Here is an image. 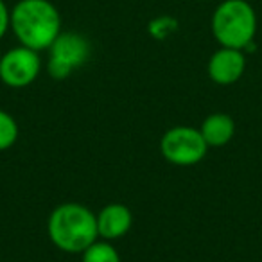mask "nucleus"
<instances>
[{"mask_svg":"<svg viewBox=\"0 0 262 262\" xmlns=\"http://www.w3.org/2000/svg\"><path fill=\"white\" fill-rule=\"evenodd\" d=\"M0 61H2V56H0Z\"/></svg>","mask_w":262,"mask_h":262,"instance_id":"obj_13","label":"nucleus"},{"mask_svg":"<svg viewBox=\"0 0 262 262\" xmlns=\"http://www.w3.org/2000/svg\"><path fill=\"white\" fill-rule=\"evenodd\" d=\"M49 51L47 72L52 79H67L76 69L90 59L92 45L79 33H59Z\"/></svg>","mask_w":262,"mask_h":262,"instance_id":"obj_4","label":"nucleus"},{"mask_svg":"<svg viewBox=\"0 0 262 262\" xmlns=\"http://www.w3.org/2000/svg\"><path fill=\"white\" fill-rule=\"evenodd\" d=\"M47 232L52 244L67 253H83L97 241V215L79 203H63L51 212Z\"/></svg>","mask_w":262,"mask_h":262,"instance_id":"obj_2","label":"nucleus"},{"mask_svg":"<svg viewBox=\"0 0 262 262\" xmlns=\"http://www.w3.org/2000/svg\"><path fill=\"white\" fill-rule=\"evenodd\" d=\"M246 70V58L239 49L221 47L210 56L208 76L217 84H233L243 77Z\"/></svg>","mask_w":262,"mask_h":262,"instance_id":"obj_7","label":"nucleus"},{"mask_svg":"<svg viewBox=\"0 0 262 262\" xmlns=\"http://www.w3.org/2000/svg\"><path fill=\"white\" fill-rule=\"evenodd\" d=\"M41 70V59L36 51L29 47H15L2 56L0 79L11 88L29 86Z\"/></svg>","mask_w":262,"mask_h":262,"instance_id":"obj_6","label":"nucleus"},{"mask_svg":"<svg viewBox=\"0 0 262 262\" xmlns=\"http://www.w3.org/2000/svg\"><path fill=\"white\" fill-rule=\"evenodd\" d=\"M160 151L167 162L174 165H196L205 158L208 146L201 131L189 126H176L165 131L160 140Z\"/></svg>","mask_w":262,"mask_h":262,"instance_id":"obj_5","label":"nucleus"},{"mask_svg":"<svg viewBox=\"0 0 262 262\" xmlns=\"http://www.w3.org/2000/svg\"><path fill=\"white\" fill-rule=\"evenodd\" d=\"M9 29L20 45L40 52L61 33V15L51 0H20L11 9Z\"/></svg>","mask_w":262,"mask_h":262,"instance_id":"obj_1","label":"nucleus"},{"mask_svg":"<svg viewBox=\"0 0 262 262\" xmlns=\"http://www.w3.org/2000/svg\"><path fill=\"white\" fill-rule=\"evenodd\" d=\"M200 131L208 147H221L233 139L235 124L226 113H212L203 120Z\"/></svg>","mask_w":262,"mask_h":262,"instance_id":"obj_9","label":"nucleus"},{"mask_svg":"<svg viewBox=\"0 0 262 262\" xmlns=\"http://www.w3.org/2000/svg\"><path fill=\"white\" fill-rule=\"evenodd\" d=\"M9 24H11V11L8 9L4 0H0V40L8 33Z\"/></svg>","mask_w":262,"mask_h":262,"instance_id":"obj_12","label":"nucleus"},{"mask_svg":"<svg viewBox=\"0 0 262 262\" xmlns=\"http://www.w3.org/2000/svg\"><path fill=\"white\" fill-rule=\"evenodd\" d=\"M133 225V214L122 203H110L97 214V233L104 241L124 237Z\"/></svg>","mask_w":262,"mask_h":262,"instance_id":"obj_8","label":"nucleus"},{"mask_svg":"<svg viewBox=\"0 0 262 262\" xmlns=\"http://www.w3.org/2000/svg\"><path fill=\"white\" fill-rule=\"evenodd\" d=\"M81 255H83L81 262H120L119 253L108 241H101V243L95 241Z\"/></svg>","mask_w":262,"mask_h":262,"instance_id":"obj_10","label":"nucleus"},{"mask_svg":"<svg viewBox=\"0 0 262 262\" xmlns=\"http://www.w3.org/2000/svg\"><path fill=\"white\" fill-rule=\"evenodd\" d=\"M18 139V124L8 112L0 110V151H6Z\"/></svg>","mask_w":262,"mask_h":262,"instance_id":"obj_11","label":"nucleus"},{"mask_svg":"<svg viewBox=\"0 0 262 262\" xmlns=\"http://www.w3.org/2000/svg\"><path fill=\"white\" fill-rule=\"evenodd\" d=\"M212 34L221 47L251 49L257 33V15L246 0H225L212 15Z\"/></svg>","mask_w":262,"mask_h":262,"instance_id":"obj_3","label":"nucleus"}]
</instances>
